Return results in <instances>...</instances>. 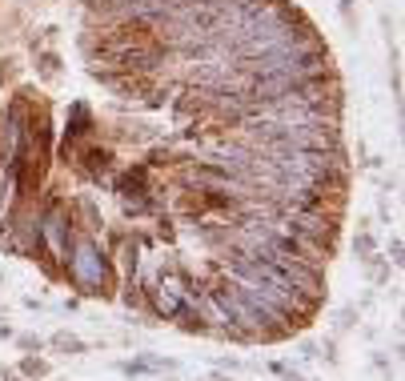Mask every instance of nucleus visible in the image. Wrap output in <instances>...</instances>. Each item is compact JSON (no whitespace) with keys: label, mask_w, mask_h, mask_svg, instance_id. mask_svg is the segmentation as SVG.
Listing matches in <instances>:
<instances>
[{"label":"nucleus","mask_w":405,"mask_h":381,"mask_svg":"<svg viewBox=\"0 0 405 381\" xmlns=\"http://www.w3.org/2000/svg\"><path fill=\"white\" fill-rule=\"evenodd\" d=\"M68 277L77 281L85 293H109L113 285V273H109V261L104 253L92 241H77V245L68 249Z\"/></svg>","instance_id":"obj_1"},{"label":"nucleus","mask_w":405,"mask_h":381,"mask_svg":"<svg viewBox=\"0 0 405 381\" xmlns=\"http://www.w3.org/2000/svg\"><path fill=\"white\" fill-rule=\"evenodd\" d=\"M153 305H157V313H165V317H180V313H185V301H180L173 289H153Z\"/></svg>","instance_id":"obj_3"},{"label":"nucleus","mask_w":405,"mask_h":381,"mask_svg":"<svg viewBox=\"0 0 405 381\" xmlns=\"http://www.w3.org/2000/svg\"><path fill=\"white\" fill-rule=\"evenodd\" d=\"M85 161H89L92 177H101L104 168H109V153H104V149H89V153H85Z\"/></svg>","instance_id":"obj_5"},{"label":"nucleus","mask_w":405,"mask_h":381,"mask_svg":"<svg viewBox=\"0 0 405 381\" xmlns=\"http://www.w3.org/2000/svg\"><path fill=\"white\" fill-rule=\"evenodd\" d=\"M89 124H92L89 109H85V104H72V121H68V136H85V133H89Z\"/></svg>","instance_id":"obj_4"},{"label":"nucleus","mask_w":405,"mask_h":381,"mask_svg":"<svg viewBox=\"0 0 405 381\" xmlns=\"http://www.w3.org/2000/svg\"><path fill=\"white\" fill-rule=\"evenodd\" d=\"M21 370L28 373V377H40V373H45V361H33V358H28V361L21 365Z\"/></svg>","instance_id":"obj_8"},{"label":"nucleus","mask_w":405,"mask_h":381,"mask_svg":"<svg viewBox=\"0 0 405 381\" xmlns=\"http://www.w3.org/2000/svg\"><path fill=\"white\" fill-rule=\"evenodd\" d=\"M68 217H65V209H53V213L45 217V229H40V237H48L53 241V249H60L68 257V249H72V229H68Z\"/></svg>","instance_id":"obj_2"},{"label":"nucleus","mask_w":405,"mask_h":381,"mask_svg":"<svg viewBox=\"0 0 405 381\" xmlns=\"http://www.w3.org/2000/svg\"><path fill=\"white\" fill-rule=\"evenodd\" d=\"M57 349H68V353H80V349H85V345H80L77 337H68V333H57Z\"/></svg>","instance_id":"obj_6"},{"label":"nucleus","mask_w":405,"mask_h":381,"mask_svg":"<svg viewBox=\"0 0 405 381\" xmlns=\"http://www.w3.org/2000/svg\"><path fill=\"white\" fill-rule=\"evenodd\" d=\"M357 253H365V257H369V253H373V237H365V233L357 237Z\"/></svg>","instance_id":"obj_9"},{"label":"nucleus","mask_w":405,"mask_h":381,"mask_svg":"<svg viewBox=\"0 0 405 381\" xmlns=\"http://www.w3.org/2000/svg\"><path fill=\"white\" fill-rule=\"evenodd\" d=\"M289 381H301V377H293V373H289Z\"/></svg>","instance_id":"obj_10"},{"label":"nucleus","mask_w":405,"mask_h":381,"mask_svg":"<svg viewBox=\"0 0 405 381\" xmlns=\"http://www.w3.org/2000/svg\"><path fill=\"white\" fill-rule=\"evenodd\" d=\"M40 73H45L48 80L57 77V56H53V53H45V56H40Z\"/></svg>","instance_id":"obj_7"},{"label":"nucleus","mask_w":405,"mask_h":381,"mask_svg":"<svg viewBox=\"0 0 405 381\" xmlns=\"http://www.w3.org/2000/svg\"><path fill=\"white\" fill-rule=\"evenodd\" d=\"M213 381H229V377H213Z\"/></svg>","instance_id":"obj_11"}]
</instances>
